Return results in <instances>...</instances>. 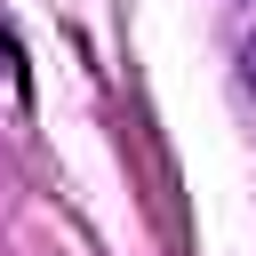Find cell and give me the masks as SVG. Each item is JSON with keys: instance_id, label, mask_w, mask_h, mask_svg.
<instances>
[{"instance_id": "6da1fadb", "label": "cell", "mask_w": 256, "mask_h": 256, "mask_svg": "<svg viewBox=\"0 0 256 256\" xmlns=\"http://www.w3.org/2000/svg\"><path fill=\"white\" fill-rule=\"evenodd\" d=\"M24 96H32V80H24V48L0 32V104H8V112H24Z\"/></svg>"}]
</instances>
